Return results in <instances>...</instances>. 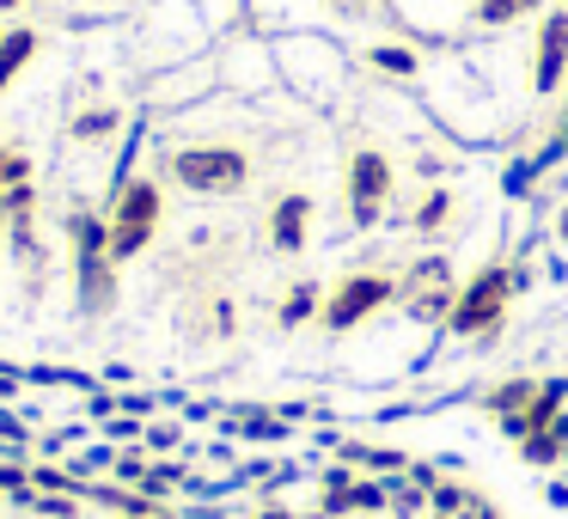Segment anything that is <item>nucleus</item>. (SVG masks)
Listing matches in <instances>:
<instances>
[{
	"mask_svg": "<svg viewBox=\"0 0 568 519\" xmlns=\"http://www.w3.org/2000/svg\"><path fill=\"white\" fill-rule=\"evenodd\" d=\"M19 7H26V0H0V13H19Z\"/></svg>",
	"mask_w": 568,
	"mask_h": 519,
	"instance_id": "obj_21",
	"label": "nucleus"
},
{
	"mask_svg": "<svg viewBox=\"0 0 568 519\" xmlns=\"http://www.w3.org/2000/svg\"><path fill=\"white\" fill-rule=\"evenodd\" d=\"M477 501V495L470 489H458V482H434V507H440V513H453V519H465V507Z\"/></svg>",
	"mask_w": 568,
	"mask_h": 519,
	"instance_id": "obj_18",
	"label": "nucleus"
},
{
	"mask_svg": "<svg viewBox=\"0 0 568 519\" xmlns=\"http://www.w3.org/2000/svg\"><path fill=\"white\" fill-rule=\"evenodd\" d=\"M263 519H287V513H263Z\"/></svg>",
	"mask_w": 568,
	"mask_h": 519,
	"instance_id": "obj_23",
	"label": "nucleus"
},
{
	"mask_svg": "<svg viewBox=\"0 0 568 519\" xmlns=\"http://www.w3.org/2000/svg\"><path fill=\"white\" fill-rule=\"evenodd\" d=\"M38 50H43V38L31 26H13V31H0V92L13 86L19 74H26L31 62H38Z\"/></svg>",
	"mask_w": 568,
	"mask_h": 519,
	"instance_id": "obj_11",
	"label": "nucleus"
},
{
	"mask_svg": "<svg viewBox=\"0 0 568 519\" xmlns=\"http://www.w3.org/2000/svg\"><path fill=\"white\" fill-rule=\"evenodd\" d=\"M531 391H538V379H501L495 391H483V409H489L495 421H507V416H519V409L531 404Z\"/></svg>",
	"mask_w": 568,
	"mask_h": 519,
	"instance_id": "obj_14",
	"label": "nucleus"
},
{
	"mask_svg": "<svg viewBox=\"0 0 568 519\" xmlns=\"http://www.w3.org/2000/svg\"><path fill=\"white\" fill-rule=\"evenodd\" d=\"M165 177L196 196H239L251 184V153L239 141H190L165 153Z\"/></svg>",
	"mask_w": 568,
	"mask_h": 519,
	"instance_id": "obj_3",
	"label": "nucleus"
},
{
	"mask_svg": "<svg viewBox=\"0 0 568 519\" xmlns=\"http://www.w3.org/2000/svg\"><path fill=\"white\" fill-rule=\"evenodd\" d=\"M453 299H458V282H453V263L446 257H416L404 275H397V306H404L416 324H446Z\"/></svg>",
	"mask_w": 568,
	"mask_h": 519,
	"instance_id": "obj_6",
	"label": "nucleus"
},
{
	"mask_svg": "<svg viewBox=\"0 0 568 519\" xmlns=\"http://www.w3.org/2000/svg\"><path fill=\"white\" fill-rule=\"evenodd\" d=\"M392 190H397V172L379 147H355L348 153V177H343V196H348V221L355 226H373L385 208H392Z\"/></svg>",
	"mask_w": 568,
	"mask_h": 519,
	"instance_id": "obj_7",
	"label": "nucleus"
},
{
	"mask_svg": "<svg viewBox=\"0 0 568 519\" xmlns=\"http://www.w3.org/2000/svg\"><path fill=\"white\" fill-rule=\"evenodd\" d=\"M514 282L519 275L507 269V263H483L470 282H458V299H453V312H446V330H453L458 343H489V336L507 324Z\"/></svg>",
	"mask_w": 568,
	"mask_h": 519,
	"instance_id": "obj_4",
	"label": "nucleus"
},
{
	"mask_svg": "<svg viewBox=\"0 0 568 519\" xmlns=\"http://www.w3.org/2000/svg\"><path fill=\"white\" fill-rule=\"evenodd\" d=\"M568 86V7L562 13H544L538 26V50H531V92L556 99Z\"/></svg>",
	"mask_w": 568,
	"mask_h": 519,
	"instance_id": "obj_8",
	"label": "nucleus"
},
{
	"mask_svg": "<svg viewBox=\"0 0 568 519\" xmlns=\"http://www.w3.org/2000/svg\"><path fill=\"white\" fill-rule=\"evenodd\" d=\"M446 214H453V196H446V190H428V196L416 202V233H434V226H446Z\"/></svg>",
	"mask_w": 568,
	"mask_h": 519,
	"instance_id": "obj_16",
	"label": "nucleus"
},
{
	"mask_svg": "<svg viewBox=\"0 0 568 519\" xmlns=\"http://www.w3.org/2000/svg\"><path fill=\"white\" fill-rule=\"evenodd\" d=\"M550 0H477L470 7V19L477 26H489V31H501V26H519V19H531V13H544Z\"/></svg>",
	"mask_w": 568,
	"mask_h": 519,
	"instance_id": "obj_13",
	"label": "nucleus"
},
{
	"mask_svg": "<svg viewBox=\"0 0 568 519\" xmlns=\"http://www.w3.org/2000/svg\"><path fill=\"white\" fill-rule=\"evenodd\" d=\"M318 306H324L318 282H294V287H287V299H282V324H287V330H294V324L318 318Z\"/></svg>",
	"mask_w": 568,
	"mask_h": 519,
	"instance_id": "obj_15",
	"label": "nucleus"
},
{
	"mask_svg": "<svg viewBox=\"0 0 568 519\" xmlns=\"http://www.w3.org/2000/svg\"><path fill=\"white\" fill-rule=\"evenodd\" d=\"M373 68H379V74H416V55L409 50H373Z\"/></svg>",
	"mask_w": 568,
	"mask_h": 519,
	"instance_id": "obj_19",
	"label": "nucleus"
},
{
	"mask_svg": "<svg viewBox=\"0 0 568 519\" xmlns=\"http://www.w3.org/2000/svg\"><path fill=\"white\" fill-rule=\"evenodd\" d=\"M306 233H312V196H282L270 208V245L282 251V257H294V251H306Z\"/></svg>",
	"mask_w": 568,
	"mask_h": 519,
	"instance_id": "obj_10",
	"label": "nucleus"
},
{
	"mask_svg": "<svg viewBox=\"0 0 568 519\" xmlns=\"http://www.w3.org/2000/svg\"><path fill=\"white\" fill-rule=\"evenodd\" d=\"M160 221H165V190H160V177H148V172H123V177H116L111 208H104V238H111L116 269H123V263H135L141 251L153 245Z\"/></svg>",
	"mask_w": 568,
	"mask_h": 519,
	"instance_id": "obj_2",
	"label": "nucleus"
},
{
	"mask_svg": "<svg viewBox=\"0 0 568 519\" xmlns=\"http://www.w3.org/2000/svg\"><path fill=\"white\" fill-rule=\"evenodd\" d=\"M440 519H453V513H440Z\"/></svg>",
	"mask_w": 568,
	"mask_h": 519,
	"instance_id": "obj_24",
	"label": "nucleus"
},
{
	"mask_svg": "<svg viewBox=\"0 0 568 519\" xmlns=\"http://www.w3.org/2000/svg\"><path fill=\"white\" fill-rule=\"evenodd\" d=\"M519 458H526L531 470H550V465H562L568 458V409L550 421L544 434H531V440H519Z\"/></svg>",
	"mask_w": 568,
	"mask_h": 519,
	"instance_id": "obj_12",
	"label": "nucleus"
},
{
	"mask_svg": "<svg viewBox=\"0 0 568 519\" xmlns=\"http://www.w3.org/2000/svg\"><path fill=\"white\" fill-rule=\"evenodd\" d=\"M68 275H74V306L87 318H104L116 306V257L104 238V214L74 208L68 214Z\"/></svg>",
	"mask_w": 568,
	"mask_h": 519,
	"instance_id": "obj_1",
	"label": "nucleus"
},
{
	"mask_svg": "<svg viewBox=\"0 0 568 519\" xmlns=\"http://www.w3.org/2000/svg\"><path fill=\"white\" fill-rule=\"evenodd\" d=\"M385 306H397V275H385V269H348L343 282L324 294L318 324L331 336H348V330H361L367 318H379Z\"/></svg>",
	"mask_w": 568,
	"mask_h": 519,
	"instance_id": "obj_5",
	"label": "nucleus"
},
{
	"mask_svg": "<svg viewBox=\"0 0 568 519\" xmlns=\"http://www.w3.org/2000/svg\"><path fill=\"white\" fill-rule=\"evenodd\" d=\"M556 233H562V238H568V208H562V214H556Z\"/></svg>",
	"mask_w": 568,
	"mask_h": 519,
	"instance_id": "obj_22",
	"label": "nucleus"
},
{
	"mask_svg": "<svg viewBox=\"0 0 568 519\" xmlns=\"http://www.w3.org/2000/svg\"><path fill=\"white\" fill-rule=\"evenodd\" d=\"M26 177H31L26 153H19V147H0V196H7V190H19Z\"/></svg>",
	"mask_w": 568,
	"mask_h": 519,
	"instance_id": "obj_17",
	"label": "nucleus"
},
{
	"mask_svg": "<svg viewBox=\"0 0 568 519\" xmlns=\"http://www.w3.org/2000/svg\"><path fill=\"white\" fill-rule=\"evenodd\" d=\"M104 129H116V116H111V111H99V116H80V123H74V135H104Z\"/></svg>",
	"mask_w": 568,
	"mask_h": 519,
	"instance_id": "obj_20",
	"label": "nucleus"
},
{
	"mask_svg": "<svg viewBox=\"0 0 568 519\" xmlns=\"http://www.w3.org/2000/svg\"><path fill=\"white\" fill-rule=\"evenodd\" d=\"M562 409H568V379H538L531 404L519 409V416H507V421H501V434L519 446V440H531V434H544V428H550V421L562 416Z\"/></svg>",
	"mask_w": 568,
	"mask_h": 519,
	"instance_id": "obj_9",
	"label": "nucleus"
}]
</instances>
